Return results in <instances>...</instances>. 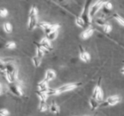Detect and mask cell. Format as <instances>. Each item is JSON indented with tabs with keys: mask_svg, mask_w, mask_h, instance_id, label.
Listing matches in <instances>:
<instances>
[{
	"mask_svg": "<svg viewBox=\"0 0 124 116\" xmlns=\"http://www.w3.org/2000/svg\"><path fill=\"white\" fill-rule=\"evenodd\" d=\"M38 24V9L35 6H32L29 11L28 16V28L30 31L35 29Z\"/></svg>",
	"mask_w": 124,
	"mask_h": 116,
	"instance_id": "cell-1",
	"label": "cell"
},
{
	"mask_svg": "<svg viewBox=\"0 0 124 116\" xmlns=\"http://www.w3.org/2000/svg\"><path fill=\"white\" fill-rule=\"evenodd\" d=\"M91 1L92 0H86V3L84 4V7L83 9L81 15L78 16L82 21H84V23L86 24L87 26L90 24V21H91V18L89 17V14H88L89 13V8H90L89 6L90 4H91Z\"/></svg>",
	"mask_w": 124,
	"mask_h": 116,
	"instance_id": "cell-2",
	"label": "cell"
},
{
	"mask_svg": "<svg viewBox=\"0 0 124 116\" xmlns=\"http://www.w3.org/2000/svg\"><path fill=\"white\" fill-rule=\"evenodd\" d=\"M80 86H81V83H67V84H66V85H63L59 87V88L55 89L56 95L63 93V92H69V91H72V90H74V89L78 88Z\"/></svg>",
	"mask_w": 124,
	"mask_h": 116,
	"instance_id": "cell-3",
	"label": "cell"
},
{
	"mask_svg": "<svg viewBox=\"0 0 124 116\" xmlns=\"http://www.w3.org/2000/svg\"><path fill=\"white\" fill-rule=\"evenodd\" d=\"M100 80H101V78H100L98 81V84L96 85V87H94L93 91V93H92V97L95 98L96 100H98L99 102H101L103 100V97H104V93L102 92V89H101V86H100Z\"/></svg>",
	"mask_w": 124,
	"mask_h": 116,
	"instance_id": "cell-4",
	"label": "cell"
},
{
	"mask_svg": "<svg viewBox=\"0 0 124 116\" xmlns=\"http://www.w3.org/2000/svg\"><path fill=\"white\" fill-rule=\"evenodd\" d=\"M105 2V0H98L94 4H93V5L89 8V13H88V14H89L90 18H93V16L98 13V11L104 6Z\"/></svg>",
	"mask_w": 124,
	"mask_h": 116,
	"instance_id": "cell-5",
	"label": "cell"
},
{
	"mask_svg": "<svg viewBox=\"0 0 124 116\" xmlns=\"http://www.w3.org/2000/svg\"><path fill=\"white\" fill-rule=\"evenodd\" d=\"M121 102V97L119 96H110L102 104V107H107V106H114Z\"/></svg>",
	"mask_w": 124,
	"mask_h": 116,
	"instance_id": "cell-6",
	"label": "cell"
},
{
	"mask_svg": "<svg viewBox=\"0 0 124 116\" xmlns=\"http://www.w3.org/2000/svg\"><path fill=\"white\" fill-rule=\"evenodd\" d=\"M9 89L15 96H17V97H22V96H23L22 89H21V87L17 85V84L14 83V82H12V83H9Z\"/></svg>",
	"mask_w": 124,
	"mask_h": 116,
	"instance_id": "cell-7",
	"label": "cell"
},
{
	"mask_svg": "<svg viewBox=\"0 0 124 116\" xmlns=\"http://www.w3.org/2000/svg\"><path fill=\"white\" fill-rule=\"evenodd\" d=\"M79 58L82 61L85 62V63H88V62H89L90 59H91L90 54L84 49V48H82L81 46H80V50H79Z\"/></svg>",
	"mask_w": 124,
	"mask_h": 116,
	"instance_id": "cell-8",
	"label": "cell"
},
{
	"mask_svg": "<svg viewBox=\"0 0 124 116\" xmlns=\"http://www.w3.org/2000/svg\"><path fill=\"white\" fill-rule=\"evenodd\" d=\"M4 73L13 75L17 77V70H16L15 65H13V64H11V63L5 64V71H4Z\"/></svg>",
	"mask_w": 124,
	"mask_h": 116,
	"instance_id": "cell-9",
	"label": "cell"
},
{
	"mask_svg": "<svg viewBox=\"0 0 124 116\" xmlns=\"http://www.w3.org/2000/svg\"><path fill=\"white\" fill-rule=\"evenodd\" d=\"M40 46H41L43 49H46V50H48V51H52V49H53V48H52V46H51V43H50V41L46 36L43 37V39L41 40V42H40Z\"/></svg>",
	"mask_w": 124,
	"mask_h": 116,
	"instance_id": "cell-10",
	"label": "cell"
},
{
	"mask_svg": "<svg viewBox=\"0 0 124 116\" xmlns=\"http://www.w3.org/2000/svg\"><path fill=\"white\" fill-rule=\"evenodd\" d=\"M38 90H39V92H45L49 88V87H48V81L45 80V79L43 80H42V81H40L39 83L38 84Z\"/></svg>",
	"mask_w": 124,
	"mask_h": 116,
	"instance_id": "cell-11",
	"label": "cell"
},
{
	"mask_svg": "<svg viewBox=\"0 0 124 116\" xmlns=\"http://www.w3.org/2000/svg\"><path fill=\"white\" fill-rule=\"evenodd\" d=\"M93 31H94L93 28H92V27L86 28V29L81 33V37L83 38V39H88V38H89L90 36L93 35Z\"/></svg>",
	"mask_w": 124,
	"mask_h": 116,
	"instance_id": "cell-12",
	"label": "cell"
},
{
	"mask_svg": "<svg viewBox=\"0 0 124 116\" xmlns=\"http://www.w3.org/2000/svg\"><path fill=\"white\" fill-rule=\"evenodd\" d=\"M40 99V102H39V110L42 111V112H44L48 109V105H47V102H46V97H39Z\"/></svg>",
	"mask_w": 124,
	"mask_h": 116,
	"instance_id": "cell-13",
	"label": "cell"
},
{
	"mask_svg": "<svg viewBox=\"0 0 124 116\" xmlns=\"http://www.w3.org/2000/svg\"><path fill=\"white\" fill-rule=\"evenodd\" d=\"M56 76V73L53 70H48L45 73V80H48V81H50V80H54Z\"/></svg>",
	"mask_w": 124,
	"mask_h": 116,
	"instance_id": "cell-14",
	"label": "cell"
},
{
	"mask_svg": "<svg viewBox=\"0 0 124 116\" xmlns=\"http://www.w3.org/2000/svg\"><path fill=\"white\" fill-rule=\"evenodd\" d=\"M89 106H90V109H91V110H95V109H98L99 106H100L99 101L91 97L89 98Z\"/></svg>",
	"mask_w": 124,
	"mask_h": 116,
	"instance_id": "cell-15",
	"label": "cell"
},
{
	"mask_svg": "<svg viewBox=\"0 0 124 116\" xmlns=\"http://www.w3.org/2000/svg\"><path fill=\"white\" fill-rule=\"evenodd\" d=\"M60 25L59 24H54V25H50L49 26H48L47 29H45L44 30V31H45V34H48V33H50V32H52V31H57V30H59L60 29Z\"/></svg>",
	"mask_w": 124,
	"mask_h": 116,
	"instance_id": "cell-16",
	"label": "cell"
},
{
	"mask_svg": "<svg viewBox=\"0 0 124 116\" xmlns=\"http://www.w3.org/2000/svg\"><path fill=\"white\" fill-rule=\"evenodd\" d=\"M49 110L51 113H54V114H58L59 110H60V108H59L58 104L55 103L54 102H53L49 106Z\"/></svg>",
	"mask_w": 124,
	"mask_h": 116,
	"instance_id": "cell-17",
	"label": "cell"
},
{
	"mask_svg": "<svg viewBox=\"0 0 124 116\" xmlns=\"http://www.w3.org/2000/svg\"><path fill=\"white\" fill-rule=\"evenodd\" d=\"M112 18H113L114 20H116V21L117 22L121 25V26H124V18L123 17H122L121 15H119L118 14H114L113 15H112Z\"/></svg>",
	"mask_w": 124,
	"mask_h": 116,
	"instance_id": "cell-18",
	"label": "cell"
},
{
	"mask_svg": "<svg viewBox=\"0 0 124 116\" xmlns=\"http://www.w3.org/2000/svg\"><path fill=\"white\" fill-rule=\"evenodd\" d=\"M3 28H4V31H5L6 33L9 34V33L12 32V30H13V27H12V25L9 22H5L3 26Z\"/></svg>",
	"mask_w": 124,
	"mask_h": 116,
	"instance_id": "cell-19",
	"label": "cell"
},
{
	"mask_svg": "<svg viewBox=\"0 0 124 116\" xmlns=\"http://www.w3.org/2000/svg\"><path fill=\"white\" fill-rule=\"evenodd\" d=\"M57 36H58V30H57V31H52V32L47 34L46 35V37L48 38V39L49 40L50 42H51V41H54V40H55V38L57 37Z\"/></svg>",
	"mask_w": 124,
	"mask_h": 116,
	"instance_id": "cell-20",
	"label": "cell"
},
{
	"mask_svg": "<svg viewBox=\"0 0 124 116\" xmlns=\"http://www.w3.org/2000/svg\"><path fill=\"white\" fill-rule=\"evenodd\" d=\"M32 63H33V65H34V66L36 67V68H38V67L41 65V59L42 58H40L39 57H38L37 55H35V56H33L32 57Z\"/></svg>",
	"mask_w": 124,
	"mask_h": 116,
	"instance_id": "cell-21",
	"label": "cell"
},
{
	"mask_svg": "<svg viewBox=\"0 0 124 116\" xmlns=\"http://www.w3.org/2000/svg\"><path fill=\"white\" fill-rule=\"evenodd\" d=\"M43 54H44V53H43V48H42L41 46H38V48H37V50H36V55L38 57H39L40 58H43Z\"/></svg>",
	"mask_w": 124,
	"mask_h": 116,
	"instance_id": "cell-22",
	"label": "cell"
},
{
	"mask_svg": "<svg viewBox=\"0 0 124 116\" xmlns=\"http://www.w3.org/2000/svg\"><path fill=\"white\" fill-rule=\"evenodd\" d=\"M16 47V44L15 42H7L5 44V48H7V49H14Z\"/></svg>",
	"mask_w": 124,
	"mask_h": 116,
	"instance_id": "cell-23",
	"label": "cell"
},
{
	"mask_svg": "<svg viewBox=\"0 0 124 116\" xmlns=\"http://www.w3.org/2000/svg\"><path fill=\"white\" fill-rule=\"evenodd\" d=\"M103 31H105V33L110 32V31H111V26H110L108 23H106V24H105L103 26Z\"/></svg>",
	"mask_w": 124,
	"mask_h": 116,
	"instance_id": "cell-24",
	"label": "cell"
},
{
	"mask_svg": "<svg viewBox=\"0 0 124 116\" xmlns=\"http://www.w3.org/2000/svg\"><path fill=\"white\" fill-rule=\"evenodd\" d=\"M51 24H49V23H48V22H45V21H43V22H40L39 23V25L38 26H40V27L42 28V29H43V30H45V29H47V28L48 27V26H50Z\"/></svg>",
	"mask_w": 124,
	"mask_h": 116,
	"instance_id": "cell-25",
	"label": "cell"
},
{
	"mask_svg": "<svg viewBox=\"0 0 124 116\" xmlns=\"http://www.w3.org/2000/svg\"><path fill=\"white\" fill-rule=\"evenodd\" d=\"M8 10L4 8H2V9H0V16L1 17H6L8 15Z\"/></svg>",
	"mask_w": 124,
	"mask_h": 116,
	"instance_id": "cell-26",
	"label": "cell"
},
{
	"mask_svg": "<svg viewBox=\"0 0 124 116\" xmlns=\"http://www.w3.org/2000/svg\"><path fill=\"white\" fill-rule=\"evenodd\" d=\"M9 114V112L8 111V109H0V115L1 116H7Z\"/></svg>",
	"mask_w": 124,
	"mask_h": 116,
	"instance_id": "cell-27",
	"label": "cell"
},
{
	"mask_svg": "<svg viewBox=\"0 0 124 116\" xmlns=\"http://www.w3.org/2000/svg\"><path fill=\"white\" fill-rule=\"evenodd\" d=\"M96 23L99 25V26H103L105 24H106V21H105V20H103V19H100V18H99V19H97L96 20Z\"/></svg>",
	"mask_w": 124,
	"mask_h": 116,
	"instance_id": "cell-28",
	"label": "cell"
},
{
	"mask_svg": "<svg viewBox=\"0 0 124 116\" xmlns=\"http://www.w3.org/2000/svg\"><path fill=\"white\" fill-rule=\"evenodd\" d=\"M104 7L107 9H112V4L110 1H105V4H104Z\"/></svg>",
	"mask_w": 124,
	"mask_h": 116,
	"instance_id": "cell-29",
	"label": "cell"
},
{
	"mask_svg": "<svg viewBox=\"0 0 124 116\" xmlns=\"http://www.w3.org/2000/svg\"><path fill=\"white\" fill-rule=\"evenodd\" d=\"M3 93V86L1 85V83H0V95Z\"/></svg>",
	"mask_w": 124,
	"mask_h": 116,
	"instance_id": "cell-30",
	"label": "cell"
},
{
	"mask_svg": "<svg viewBox=\"0 0 124 116\" xmlns=\"http://www.w3.org/2000/svg\"><path fill=\"white\" fill-rule=\"evenodd\" d=\"M59 2H60V3H65L66 1V0H58Z\"/></svg>",
	"mask_w": 124,
	"mask_h": 116,
	"instance_id": "cell-31",
	"label": "cell"
},
{
	"mask_svg": "<svg viewBox=\"0 0 124 116\" xmlns=\"http://www.w3.org/2000/svg\"><path fill=\"white\" fill-rule=\"evenodd\" d=\"M121 72H122V74H123V75H124V68L122 69V70H121Z\"/></svg>",
	"mask_w": 124,
	"mask_h": 116,
	"instance_id": "cell-32",
	"label": "cell"
},
{
	"mask_svg": "<svg viewBox=\"0 0 124 116\" xmlns=\"http://www.w3.org/2000/svg\"><path fill=\"white\" fill-rule=\"evenodd\" d=\"M2 73H3V72L1 71V70H0V75H1V74H2Z\"/></svg>",
	"mask_w": 124,
	"mask_h": 116,
	"instance_id": "cell-33",
	"label": "cell"
}]
</instances>
